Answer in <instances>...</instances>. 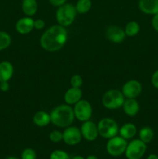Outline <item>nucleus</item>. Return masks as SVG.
<instances>
[{"label": "nucleus", "instance_id": "f257e3e1", "mask_svg": "<svg viewBox=\"0 0 158 159\" xmlns=\"http://www.w3.org/2000/svg\"><path fill=\"white\" fill-rule=\"evenodd\" d=\"M68 40L66 27L60 25H54L48 28L40 39V44L43 50L54 52L61 49Z\"/></svg>", "mask_w": 158, "mask_h": 159}, {"label": "nucleus", "instance_id": "f03ea898", "mask_svg": "<svg viewBox=\"0 0 158 159\" xmlns=\"http://www.w3.org/2000/svg\"><path fill=\"white\" fill-rule=\"evenodd\" d=\"M50 115L51 123L56 127L61 128H66L71 126L75 119L74 110L68 104L57 106L51 111Z\"/></svg>", "mask_w": 158, "mask_h": 159}, {"label": "nucleus", "instance_id": "7ed1b4c3", "mask_svg": "<svg viewBox=\"0 0 158 159\" xmlns=\"http://www.w3.org/2000/svg\"><path fill=\"white\" fill-rule=\"evenodd\" d=\"M75 6L71 3H65L59 6L56 12V20L59 25L64 27L71 26L75 20L77 16Z\"/></svg>", "mask_w": 158, "mask_h": 159}, {"label": "nucleus", "instance_id": "20e7f679", "mask_svg": "<svg viewBox=\"0 0 158 159\" xmlns=\"http://www.w3.org/2000/svg\"><path fill=\"white\" fill-rule=\"evenodd\" d=\"M125 99L122 91L110 89L104 93L102 98V103L108 110H116L122 107Z\"/></svg>", "mask_w": 158, "mask_h": 159}, {"label": "nucleus", "instance_id": "39448f33", "mask_svg": "<svg viewBox=\"0 0 158 159\" xmlns=\"http://www.w3.org/2000/svg\"><path fill=\"white\" fill-rule=\"evenodd\" d=\"M97 126L99 134L105 139L113 138L119 134V127L117 122L111 118H103L98 123Z\"/></svg>", "mask_w": 158, "mask_h": 159}, {"label": "nucleus", "instance_id": "423d86ee", "mask_svg": "<svg viewBox=\"0 0 158 159\" xmlns=\"http://www.w3.org/2000/svg\"><path fill=\"white\" fill-rule=\"evenodd\" d=\"M127 140L119 135L113 137V138L108 139L106 144V152L109 155L112 157H119L125 154L126 149Z\"/></svg>", "mask_w": 158, "mask_h": 159}, {"label": "nucleus", "instance_id": "0eeeda50", "mask_svg": "<svg viewBox=\"0 0 158 159\" xmlns=\"http://www.w3.org/2000/svg\"><path fill=\"white\" fill-rule=\"evenodd\" d=\"M147 144L140 139H134L127 144L125 152L127 159H141L147 152Z\"/></svg>", "mask_w": 158, "mask_h": 159}, {"label": "nucleus", "instance_id": "6e6552de", "mask_svg": "<svg viewBox=\"0 0 158 159\" xmlns=\"http://www.w3.org/2000/svg\"><path fill=\"white\" fill-rule=\"evenodd\" d=\"M73 110L75 118L81 122L89 120L92 115V107L88 101L85 99H81L74 104Z\"/></svg>", "mask_w": 158, "mask_h": 159}, {"label": "nucleus", "instance_id": "1a4fd4ad", "mask_svg": "<svg viewBox=\"0 0 158 159\" xmlns=\"http://www.w3.org/2000/svg\"><path fill=\"white\" fill-rule=\"evenodd\" d=\"M142 84L136 79H131L123 85L122 93L126 99H136L142 93Z\"/></svg>", "mask_w": 158, "mask_h": 159}, {"label": "nucleus", "instance_id": "9d476101", "mask_svg": "<svg viewBox=\"0 0 158 159\" xmlns=\"http://www.w3.org/2000/svg\"><path fill=\"white\" fill-rule=\"evenodd\" d=\"M82 139V135L80 129L74 126L66 127L63 132V141L69 146L78 144Z\"/></svg>", "mask_w": 158, "mask_h": 159}, {"label": "nucleus", "instance_id": "9b49d317", "mask_svg": "<svg viewBox=\"0 0 158 159\" xmlns=\"http://www.w3.org/2000/svg\"><path fill=\"white\" fill-rule=\"evenodd\" d=\"M80 130L82 138H85L88 141H95L99 135L97 124L91 120L83 122V124L81 126Z\"/></svg>", "mask_w": 158, "mask_h": 159}, {"label": "nucleus", "instance_id": "f8f14e48", "mask_svg": "<svg viewBox=\"0 0 158 159\" xmlns=\"http://www.w3.org/2000/svg\"><path fill=\"white\" fill-rule=\"evenodd\" d=\"M105 35L109 41L115 43H122L126 37L125 30L118 26H108L105 32Z\"/></svg>", "mask_w": 158, "mask_h": 159}, {"label": "nucleus", "instance_id": "ddd939ff", "mask_svg": "<svg viewBox=\"0 0 158 159\" xmlns=\"http://www.w3.org/2000/svg\"><path fill=\"white\" fill-rule=\"evenodd\" d=\"M34 29V20L30 16L23 17L15 23V30L20 34H28Z\"/></svg>", "mask_w": 158, "mask_h": 159}, {"label": "nucleus", "instance_id": "4468645a", "mask_svg": "<svg viewBox=\"0 0 158 159\" xmlns=\"http://www.w3.org/2000/svg\"><path fill=\"white\" fill-rule=\"evenodd\" d=\"M138 7L143 13L155 15L158 13V0H139Z\"/></svg>", "mask_w": 158, "mask_h": 159}, {"label": "nucleus", "instance_id": "2eb2a0df", "mask_svg": "<svg viewBox=\"0 0 158 159\" xmlns=\"http://www.w3.org/2000/svg\"><path fill=\"white\" fill-rule=\"evenodd\" d=\"M82 98V91L81 88L71 87L67 90L64 96V99L66 104L70 106H74L80 101Z\"/></svg>", "mask_w": 158, "mask_h": 159}, {"label": "nucleus", "instance_id": "dca6fc26", "mask_svg": "<svg viewBox=\"0 0 158 159\" xmlns=\"http://www.w3.org/2000/svg\"><path fill=\"white\" fill-rule=\"evenodd\" d=\"M14 73L13 65L8 61L0 62V82H9Z\"/></svg>", "mask_w": 158, "mask_h": 159}, {"label": "nucleus", "instance_id": "f3484780", "mask_svg": "<svg viewBox=\"0 0 158 159\" xmlns=\"http://www.w3.org/2000/svg\"><path fill=\"white\" fill-rule=\"evenodd\" d=\"M122 107L124 113L129 116H135L139 111V104L136 99H125Z\"/></svg>", "mask_w": 158, "mask_h": 159}, {"label": "nucleus", "instance_id": "a211bd4d", "mask_svg": "<svg viewBox=\"0 0 158 159\" xmlns=\"http://www.w3.org/2000/svg\"><path fill=\"white\" fill-rule=\"evenodd\" d=\"M33 122L35 125L40 127H44L51 123L50 115L46 111L40 110L37 111L33 117Z\"/></svg>", "mask_w": 158, "mask_h": 159}, {"label": "nucleus", "instance_id": "6ab92c4d", "mask_svg": "<svg viewBox=\"0 0 158 159\" xmlns=\"http://www.w3.org/2000/svg\"><path fill=\"white\" fill-rule=\"evenodd\" d=\"M136 132L137 129L136 125L132 123H126L123 124L119 130V135L125 140H129L134 138L135 135L136 134Z\"/></svg>", "mask_w": 158, "mask_h": 159}, {"label": "nucleus", "instance_id": "aec40b11", "mask_svg": "<svg viewBox=\"0 0 158 159\" xmlns=\"http://www.w3.org/2000/svg\"><path fill=\"white\" fill-rule=\"evenodd\" d=\"M38 9L37 0H23L22 10L26 16H33L35 15Z\"/></svg>", "mask_w": 158, "mask_h": 159}, {"label": "nucleus", "instance_id": "412c9836", "mask_svg": "<svg viewBox=\"0 0 158 159\" xmlns=\"http://www.w3.org/2000/svg\"><path fill=\"white\" fill-rule=\"evenodd\" d=\"M139 139H140L145 144H149L153 141L154 138V132L150 127H143L139 132Z\"/></svg>", "mask_w": 158, "mask_h": 159}, {"label": "nucleus", "instance_id": "4be33fe9", "mask_svg": "<svg viewBox=\"0 0 158 159\" xmlns=\"http://www.w3.org/2000/svg\"><path fill=\"white\" fill-rule=\"evenodd\" d=\"M92 6L91 0H77L75 4L77 12L79 14H85L90 11Z\"/></svg>", "mask_w": 158, "mask_h": 159}, {"label": "nucleus", "instance_id": "5701e85b", "mask_svg": "<svg viewBox=\"0 0 158 159\" xmlns=\"http://www.w3.org/2000/svg\"><path fill=\"white\" fill-rule=\"evenodd\" d=\"M125 33L127 37H135L139 34L140 30V26L139 23L136 21H130L125 25Z\"/></svg>", "mask_w": 158, "mask_h": 159}, {"label": "nucleus", "instance_id": "b1692460", "mask_svg": "<svg viewBox=\"0 0 158 159\" xmlns=\"http://www.w3.org/2000/svg\"><path fill=\"white\" fill-rule=\"evenodd\" d=\"M12 43L11 36L5 31L0 30V51L9 48Z\"/></svg>", "mask_w": 158, "mask_h": 159}, {"label": "nucleus", "instance_id": "393cba45", "mask_svg": "<svg viewBox=\"0 0 158 159\" xmlns=\"http://www.w3.org/2000/svg\"><path fill=\"white\" fill-rule=\"evenodd\" d=\"M50 159H71V157L65 151L54 150L51 152Z\"/></svg>", "mask_w": 158, "mask_h": 159}, {"label": "nucleus", "instance_id": "a878e982", "mask_svg": "<svg viewBox=\"0 0 158 159\" xmlns=\"http://www.w3.org/2000/svg\"><path fill=\"white\" fill-rule=\"evenodd\" d=\"M21 159H37V153L35 150L30 148H25L21 153Z\"/></svg>", "mask_w": 158, "mask_h": 159}, {"label": "nucleus", "instance_id": "bb28decb", "mask_svg": "<svg viewBox=\"0 0 158 159\" xmlns=\"http://www.w3.org/2000/svg\"><path fill=\"white\" fill-rule=\"evenodd\" d=\"M49 138L53 143H59L63 141V132L58 130H54L50 132Z\"/></svg>", "mask_w": 158, "mask_h": 159}, {"label": "nucleus", "instance_id": "cd10ccee", "mask_svg": "<svg viewBox=\"0 0 158 159\" xmlns=\"http://www.w3.org/2000/svg\"><path fill=\"white\" fill-rule=\"evenodd\" d=\"M70 83H71V87L81 88V85H83V79H82L81 76L79 75H74L71 78Z\"/></svg>", "mask_w": 158, "mask_h": 159}, {"label": "nucleus", "instance_id": "c85d7f7f", "mask_svg": "<svg viewBox=\"0 0 158 159\" xmlns=\"http://www.w3.org/2000/svg\"><path fill=\"white\" fill-rule=\"evenodd\" d=\"M44 27H45L44 20H41V19H38V20H34V29L37 30H43Z\"/></svg>", "mask_w": 158, "mask_h": 159}, {"label": "nucleus", "instance_id": "c756f323", "mask_svg": "<svg viewBox=\"0 0 158 159\" xmlns=\"http://www.w3.org/2000/svg\"><path fill=\"white\" fill-rule=\"evenodd\" d=\"M151 83L154 88L158 89V70H156V71L153 72L151 78Z\"/></svg>", "mask_w": 158, "mask_h": 159}, {"label": "nucleus", "instance_id": "7c9ffc66", "mask_svg": "<svg viewBox=\"0 0 158 159\" xmlns=\"http://www.w3.org/2000/svg\"><path fill=\"white\" fill-rule=\"evenodd\" d=\"M9 83L7 81H5V82H0V90L2 92H4V93H6L9 90Z\"/></svg>", "mask_w": 158, "mask_h": 159}, {"label": "nucleus", "instance_id": "2f4dec72", "mask_svg": "<svg viewBox=\"0 0 158 159\" xmlns=\"http://www.w3.org/2000/svg\"><path fill=\"white\" fill-rule=\"evenodd\" d=\"M68 0H49L50 3L52 6H56V7H59L60 6H63L65 3H67Z\"/></svg>", "mask_w": 158, "mask_h": 159}, {"label": "nucleus", "instance_id": "473e14b6", "mask_svg": "<svg viewBox=\"0 0 158 159\" xmlns=\"http://www.w3.org/2000/svg\"><path fill=\"white\" fill-rule=\"evenodd\" d=\"M152 26L153 29L158 32V13L153 15V19H152Z\"/></svg>", "mask_w": 158, "mask_h": 159}, {"label": "nucleus", "instance_id": "72a5a7b5", "mask_svg": "<svg viewBox=\"0 0 158 159\" xmlns=\"http://www.w3.org/2000/svg\"><path fill=\"white\" fill-rule=\"evenodd\" d=\"M147 159H158V155H155V154H150L148 155Z\"/></svg>", "mask_w": 158, "mask_h": 159}, {"label": "nucleus", "instance_id": "f704fd0d", "mask_svg": "<svg viewBox=\"0 0 158 159\" xmlns=\"http://www.w3.org/2000/svg\"><path fill=\"white\" fill-rule=\"evenodd\" d=\"M85 159H98V158L95 156V155H88V156L87 157V158Z\"/></svg>", "mask_w": 158, "mask_h": 159}, {"label": "nucleus", "instance_id": "c9c22d12", "mask_svg": "<svg viewBox=\"0 0 158 159\" xmlns=\"http://www.w3.org/2000/svg\"><path fill=\"white\" fill-rule=\"evenodd\" d=\"M71 159H85L83 156L81 155H76V156H74Z\"/></svg>", "mask_w": 158, "mask_h": 159}, {"label": "nucleus", "instance_id": "e433bc0d", "mask_svg": "<svg viewBox=\"0 0 158 159\" xmlns=\"http://www.w3.org/2000/svg\"><path fill=\"white\" fill-rule=\"evenodd\" d=\"M5 159H21V158H16V157H14V156H9V157H7V158Z\"/></svg>", "mask_w": 158, "mask_h": 159}]
</instances>
